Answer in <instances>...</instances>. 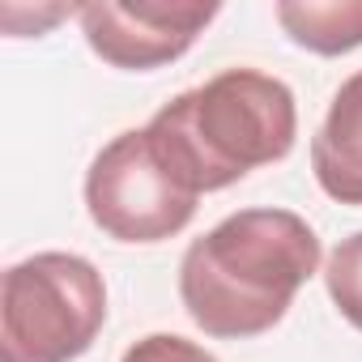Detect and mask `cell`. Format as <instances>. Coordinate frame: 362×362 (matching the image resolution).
Wrapping results in <instances>:
<instances>
[{
	"label": "cell",
	"instance_id": "1",
	"mask_svg": "<svg viewBox=\"0 0 362 362\" xmlns=\"http://www.w3.org/2000/svg\"><path fill=\"white\" fill-rule=\"evenodd\" d=\"M320 260V235L294 209H239L188 243L179 303L205 337L247 341L286 320Z\"/></svg>",
	"mask_w": 362,
	"mask_h": 362
},
{
	"label": "cell",
	"instance_id": "2",
	"mask_svg": "<svg viewBox=\"0 0 362 362\" xmlns=\"http://www.w3.org/2000/svg\"><path fill=\"white\" fill-rule=\"evenodd\" d=\"M145 132L170 170L205 197L239 184L256 166L281 162L298 136V107L281 77L226 69L158 107Z\"/></svg>",
	"mask_w": 362,
	"mask_h": 362
},
{
	"label": "cell",
	"instance_id": "3",
	"mask_svg": "<svg viewBox=\"0 0 362 362\" xmlns=\"http://www.w3.org/2000/svg\"><path fill=\"white\" fill-rule=\"evenodd\" d=\"M107 324L103 273L77 252H35L0 281V362H77Z\"/></svg>",
	"mask_w": 362,
	"mask_h": 362
},
{
	"label": "cell",
	"instance_id": "4",
	"mask_svg": "<svg viewBox=\"0 0 362 362\" xmlns=\"http://www.w3.org/2000/svg\"><path fill=\"white\" fill-rule=\"evenodd\" d=\"M201 197L170 170L145 128L111 136L86 170L90 222L115 243H162L188 230Z\"/></svg>",
	"mask_w": 362,
	"mask_h": 362
},
{
	"label": "cell",
	"instance_id": "5",
	"mask_svg": "<svg viewBox=\"0 0 362 362\" xmlns=\"http://www.w3.org/2000/svg\"><path fill=\"white\" fill-rule=\"evenodd\" d=\"M218 13V5H188V0H94L77 9V22L103 64L149 73L188 56Z\"/></svg>",
	"mask_w": 362,
	"mask_h": 362
},
{
	"label": "cell",
	"instance_id": "6",
	"mask_svg": "<svg viewBox=\"0 0 362 362\" xmlns=\"http://www.w3.org/2000/svg\"><path fill=\"white\" fill-rule=\"evenodd\" d=\"M315 184L337 205H362V69L341 81L324 124L311 136Z\"/></svg>",
	"mask_w": 362,
	"mask_h": 362
},
{
	"label": "cell",
	"instance_id": "7",
	"mask_svg": "<svg viewBox=\"0 0 362 362\" xmlns=\"http://www.w3.org/2000/svg\"><path fill=\"white\" fill-rule=\"evenodd\" d=\"M273 13L290 43L315 56H345L362 47V0H281Z\"/></svg>",
	"mask_w": 362,
	"mask_h": 362
},
{
	"label": "cell",
	"instance_id": "8",
	"mask_svg": "<svg viewBox=\"0 0 362 362\" xmlns=\"http://www.w3.org/2000/svg\"><path fill=\"white\" fill-rule=\"evenodd\" d=\"M324 286H328V298L341 311V320L362 332V230L332 247V256L324 264Z\"/></svg>",
	"mask_w": 362,
	"mask_h": 362
},
{
	"label": "cell",
	"instance_id": "9",
	"mask_svg": "<svg viewBox=\"0 0 362 362\" xmlns=\"http://www.w3.org/2000/svg\"><path fill=\"white\" fill-rule=\"evenodd\" d=\"M119 362H218L205 345L188 341V337H175V332H149L141 341H132L124 349Z\"/></svg>",
	"mask_w": 362,
	"mask_h": 362
}]
</instances>
